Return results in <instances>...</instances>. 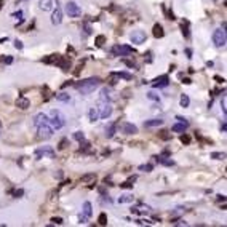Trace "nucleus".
<instances>
[{"instance_id": "obj_9", "label": "nucleus", "mask_w": 227, "mask_h": 227, "mask_svg": "<svg viewBox=\"0 0 227 227\" xmlns=\"http://www.w3.org/2000/svg\"><path fill=\"white\" fill-rule=\"evenodd\" d=\"M99 109V117L101 118H109L112 115V106L110 102H101V107Z\"/></svg>"}, {"instance_id": "obj_14", "label": "nucleus", "mask_w": 227, "mask_h": 227, "mask_svg": "<svg viewBox=\"0 0 227 227\" xmlns=\"http://www.w3.org/2000/svg\"><path fill=\"white\" fill-rule=\"evenodd\" d=\"M122 130L125 134H136L138 133V126L133 125V123H123L122 125Z\"/></svg>"}, {"instance_id": "obj_15", "label": "nucleus", "mask_w": 227, "mask_h": 227, "mask_svg": "<svg viewBox=\"0 0 227 227\" xmlns=\"http://www.w3.org/2000/svg\"><path fill=\"white\" fill-rule=\"evenodd\" d=\"M16 106L19 109H27L31 106V101L27 98H24V96H19L18 99H16Z\"/></svg>"}, {"instance_id": "obj_12", "label": "nucleus", "mask_w": 227, "mask_h": 227, "mask_svg": "<svg viewBox=\"0 0 227 227\" xmlns=\"http://www.w3.org/2000/svg\"><path fill=\"white\" fill-rule=\"evenodd\" d=\"M43 123H48V115L43 114V112H40L34 117V125L39 126V125H43Z\"/></svg>"}, {"instance_id": "obj_11", "label": "nucleus", "mask_w": 227, "mask_h": 227, "mask_svg": "<svg viewBox=\"0 0 227 227\" xmlns=\"http://www.w3.org/2000/svg\"><path fill=\"white\" fill-rule=\"evenodd\" d=\"M61 21H62V11H61L59 6H56V10L53 11V15H51V23L54 26H58V24H61Z\"/></svg>"}, {"instance_id": "obj_44", "label": "nucleus", "mask_w": 227, "mask_h": 227, "mask_svg": "<svg viewBox=\"0 0 227 227\" xmlns=\"http://www.w3.org/2000/svg\"><path fill=\"white\" fill-rule=\"evenodd\" d=\"M51 222H54V224H62V219H61V218H53Z\"/></svg>"}, {"instance_id": "obj_7", "label": "nucleus", "mask_w": 227, "mask_h": 227, "mask_svg": "<svg viewBox=\"0 0 227 227\" xmlns=\"http://www.w3.org/2000/svg\"><path fill=\"white\" fill-rule=\"evenodd\" d=\"M134 51V50L128 45H115L112 48V53L115 54V56H128Z\"/></svg>"}, {"instance_id": "obj_46", "label": "nucleus", "mask_w": 227, "mask_h": 227, "mask_svg": "<svg viewBox=\"0 0 227 227\" xmlns=\"http://www.w3.org/2000/svg\"><path fill=\"white\" fill-rule=\"evenodd\" d=\"M176 118H178V120H179V122H181V123H186V125H189V122H187V120H186V118H182V117H179V115H178V117H176Z\"/></svg>"}, {"instance_id": "obj_6", "label": "nucleus", "mask_w": 227, "mask_h": 227, "mask_svg": "<svg viewBox=\"0 0 227 227\" xmlns=\"http://www.w3.org/2000/svg\"><path fill=\"white\" fill-rule=\"evenodd\" d=\"M39 138L40 139H50L53 136V128L50 126L48 123H43V125H39Z\"/></svg>"}, {"instance_id": "obj_50", "label": "nucleus", "mask_w": 227, "mask_h": 227, "mask_svg": "<svg viewBox=\"0 0 227 227\" xmlns=\"http://www.w3.org/2000/svg\"><path fill=\"white\" fill-rule=\"evenodd\" d=\"M186 54H187V58H192V50L187 48V50H186Z\"/></svg>"}, {"instance_id": "obj_25", "label": "nucleus", "mask_w": 227, "mask_h": 227, "mask_svg": "<svg viewBox=\"0 0 227 227\" xmlns=\"http://www.w3.org/2000/svg\"><path fill=\"white\" fill-rule=\"evenodd\" d=\"M95 179H96V176H95L93 173H88V174H83L80 181H82L83 184H90V182H93Z\"/></svg>"}, {"instance_id": "obj_19", "label": "nucleus", "mask_w": 227, "mask_h": 227, "mask_svg": "<svg viewBox=\"0 0 227 227\" xmlns=\"http://www.w3.org/2000/svg\"><path fill=\"white\" fill-rule=\"evenodd\" d=\"M160 125H163L162 118H152V120H147V122L144 123L146 128H154V126H160Z\"/></svg>"}, {"instance_id": "obj_21", "label": "nucleus", "mask_w": 227, "mask_h": 227, "mask_svg": "<svg viewBox=\"0 0 227 227\" xmlns=\"http://www.w3.org/2000/svg\"><path fill=\"white\" fill-rule=\"evenodd\" d=\"M152 34H154L155 39H162L163 35H165V32H163V27H162L160 24H155V26H154V32H152Z\"/></svg>"}, {"instance_id": "obj_33", "label": "nucleus", "mask_w": 227, "mask_h": 227, "mask_svg": "<svg viewBox=\"0 0 227 227\" xmlns=\"http://www.w3.org/2000/svg\"><path fill=\"white\" fill-rule=\"evenodd\" d=\"M104 42H106V37H104V35H98V37H96V45H98V47H102Z\"/></svg>"}, {"instance_id": "obj_49", "label": "nucleus", "mask_w": 227, "mask_h": 227, "mask_svg": "<svg viewBox=\"0 0 227 227\" xmlns=\"http://www.w3.org/2000/svg\"><path fill=\"white\" fill-rule=\"evenodd\" d=\"M85 32H87V34H88V35H90V34H91V27H90V26H88V24H85Z\"/></svg>"}, {"instance_id": "obj_24", "label": "nucleus", "mask_w": 227, "mask_h": 227, "mask_svg": "<svg viewBox=\"0 0 227 227\" xmlns=\"http://www.w3.org/2000/svg\"><path fill=\"white\" fill-rule=\"evenodd\" d=\"M187 126L189 125H186V123H176V125L171 126V131H174V133H184Z\"/></svg>"}, {"instance_id": "obj_47", "label": "nucleus", "mask_w": 227, "mask_h": 227, "mask_svg": "<svg viewBox=\"0 0 227 227\" xmlns=\"http://www.w3.org/2000/svg\"><path fill=\"white\" fill-rule=\"evenodd\" d=\"M221 106H222V112L225 114V112H227V109H225V98H222V102H221Z\"/></svg>"}, {"instance_id": "obj_39", "label": "nucleus", "mask_w": 227, "mask_h": 227, "mask_svg": "<svg viewBox=\"0 0 227 227\" xmlns=\"http://www.w3.org/2000/svg\"><path fill=\"white\" fill-rule=\"evenodd\" d=\"M88 219H90V218H87L85 214H80V216H79V221H80V224H87V222H88Z\"/></svg>"}, {"instance_id": "obj_40", "label": "nucleus", "mask_w": 227, "mask_h": 227, "mask_svg": "<svg viewBox=\"0 0 227 227\" xmlns=\"http://www.w3.org/2000/svg\"><path fill=\"white\" fill-rule=\"evenodd\" d=\"M15 48L16 50H23V42H21V40H15Z\"/></svg>"}, {"instance_id": "obj_13", "label": "nucleus", "mask_w": 227, "mask_h": 227, "mask_svg": "<svg viewBox=\"0 0 227 227\" xmlns=\"http://www.w3.org/2000/svg\"><path fill=\"white\" fill-rule=\"evenodd\" d=\"M154 158H155V162H157V163H160V165H165V166H173V165H174V162H173L171 158L165 157V155H157V157H154Z\"/></svg>"}, {"instance_id": "obj_34", "label": "nucleus", "mask_w": 227, "mask_h": 227, "mask_svg": "<svg viewBox=\"0 0 227 227\" xmlns=\"http://www.w3.org/2000/svg\"><path fill=\"white\" fill-rule=\"evenodd\" d=\"M147 98H149V99H152V101H160V96H158V95H155L154 91L147 93Z\"/></svg>"}, {"instance_id": "obj_38", "label": "nucleus", "mask_w": 227, "mask_h": 227, "mask_svg": "<svg viewBox=\"0 0 227 227\" xmlns=\"http://www.w3.org/2000/svg\"><path fill=\"white\" fill-rule=\"evenodd\" d=\"M181 143L189 144V143H190V136H187V134H182V136H181Z\"/></svg>"}, {"instance_id": "obj_32", "label": "nucleus", "mask_w": 227, "mask_h": 227, "mask_svg": "<svg viewBox=\"0 0 227 227\" xmlns=\"http://www.w3.org/2000/svg\"><path fill=\"white\" fill-rule=\"evenodd\" d=\"M74 139H77V141L80 143V141L85 139V134H83L82 131H75V133H74Z\"/></svg>"}, {"instance_id": "obj_18", "label": "nucleus", "mask_w": 227, "mask_h": 227, "mask_svg": "<svg viewBox=\"0 0 227 227\" xmlns=\"http://www.w3.org/2000/svg\"><path fill=\"white\" fill-rule=\"evenodd\" d=\"M115 131H117V123H110L107 125V128H106V138L110 139L115 136Z\"/></svg>"}, {"instance_id": "obj_31", "label": "nucleus", "mask_w": 227, "mask_h": 227, "mask_svg": "<svg viewBox=\"0 0 227 227\" xmlns=\"http://www.w3.org/2000/svg\"><path fill=\"white\" fill-rule=\"evenodd\" d=\"M98 222L101 225H106V224H107V214H106V213H101L99 218H98Z\"/></svg>"}, {"instance_id": "obj_56", "label": "nucleus", "mask_w": 227, "mask_h": 227, "mask_svg": "<svg viewBox=\"0 0 227 227\" xmlns=\"http://www.w3.org/2000/svg\"><path fill=\"white\" fill-rule=\"evenodd\" d=\"M2 5H3V0H0V10H2Z\"/></svg>"}, {"instance_id": "obj_29", "label": "nucleus", "mask_w": 227, "mask_h": 227, "mask_svg": "<svg viewBox=\"0 0 227 227\" xmlns=\"http://www.w3.org/2000/svg\"><path fill=\"white\" fill-rule=\"evenodd\" d=\"M211 158H214V160H224L225 158V154L224 152H213L211 154Z\"/></svg>"}, {"instance_id": "obj_36", "label": "nucleus", "mask_w": 227, "mask_h": 227, "mask_svg": "<svg viewBox=\"0 0 227 227\" xmlns=\"http://www.w3.org/2000/svg\"><path fill=\"white\" fill-rule=\"evenodd\" d=\"M120 187L122 189H133V184H131V181H125L123 184H120Z\"/></svg>"}, {"instance_id": "obj_55", "label": "nucleus", "mask_w": 227, "mask_h": 227, "mask_svg": "<svg viewBox=\"0 0 227 227\" xmlns=\"http://www.w3.org/2000/svg\"><path fill=\"white\" fill-rule=\"evenodd\" d=\"M15 195H16V197H19V195H23V190H18V192H15Z\"/></svg>"}, {"instance_id": "obj_53", "label": "nucleus", "mask_w": 227, "mask_h": 227, "mask_svg": "<svg viewBox=\"0 0 227 227\" xmlns=\"http://www.w3.org/2000/svg\"><path fill=\"white\" fill-rule=\"evenodd\" d=\"M184 83H186V85H190V83H192V80H190V79H184Z\"/></svg>"}, {"instance_id": "obj_10", "label": "nucleus", "mask_w": 227, "mask_h": 227, "mask_svg": "<svg viewBox=\"0 0 227 227\" xmlns=\"http://www.w3.org/2000/svg\"><path fill=\"white\" fill-rule=\"evenodd\" d=\"M169 85V79L168 75H162V77H157L154 82H152V87L154 88H165Z\"/></svg>"}, {"instance_id": "obj_4", "label": "nucleus", "mask_w": 227, "mask_h": 227, "mask_svg": "<svg viewBox=\"0 0 227 227\" xmlns=\"http://www.w3.org/2000/svg\"><path fill=\"white\" fill-rule=\"evenodd\" d=\"M213 42H214V45H216L218 48L225 47V42H227L225 31H222V29H216L214 32H213Z\"/></svg>"}, {"instance_id": "obj_42", "label": "nucleus", "mask_w": 227, "mask_h": 227, "mask_svg": "<svg viewBox=\"0 0 227 227\" xmlns=\"http://www.w3.org/2000/svg\"><path fill=\"white\" fill-rule=\"evenodd\" d=\"M2 61L5 62V64H11V62H13V58H11V56H5Z\"/></svg>"}, {"instance_id": "obj_52", "label": "nucleus", "mask_w": 227, "mask_h": 227, "mask_svg": "<svg viewBox=\"0 0 227 227\" xmlns=\"http://www.w3.org/2000/svg\"><path fill=\"white\" fill-rule=\"evenodd\" d=\"M225 130H227V125H225V122H224V123L221 125V131H222V133H225Z\"/></svg>"}, {"instance_id": "obj_20", "label": "nucleus", "mask_w": 227, "mask_h": 227, "mask_svg": "<svg viewBox=\"0 0 227 227\" xmlns=\"http://www.w3.org/2000/svg\"><path fill=\"white\" fill-rule=\"evenodd\" d=\"M82 214H85L87 218H91V214H93V207H91V203H90V202H85V203H83Z\"/></svg>"}, {"instance_id": "obj_51", "label": "nucleus", "mask_w": 227, "mask_h": 227, "mask_svg": "<svg viewBox=\"0 0 227 227\" xmlns=\"http://www.w3.org/2000/svg\"><path fill=\"white\" fill-rule=\"evenodd\" d=\"M174 225H187L186 221H178V222H174Z\"/></svg>"}, {"instance_id": "obj_43", "label": "nucleus", "mask_w": 227, "mask_h": 227, "mask_svg": "<svg viewBox=\"0 0 227 227\" xmlns=\"http://www.w3.org/2000/svg\"><path fill=\"white\" fill-rule=\"evenodd\" d=\"M160 138H162V139H169L168 131H162V133H160Z\"/></svg>"}, {"instance_id": "obj_28", "label": "nucleus", "mask_w": 227, "mask_h": 227, "mask_svg": "<svg viewBox=\"0 0 227 227\" xmlns=\"http://www.w3.org/2000/svg\"><path fill=\"white\" fill-rule=\"evenodd\" d=\"M115 75L118 77V79H125V80H131L133 79V75L128 74V72H117Z\"/></svg>"}, {"instance_id": "obj_37", "label": "nucleus", "mask_w": 227, "mask_h": 227, "mask_svg": "<svg viewBox=\"0 0 227 227\" xmlns=\"http://www.w3.org/2000/svg\"><path fill=\"white\" fill-rule=\"evenodd\" d=\"M139 169H141V171H152V165H141L139 166Z\"/></svg>"}, {"instance_id": "obj_5", "label": "nucleus", "mask_w": 227, "mask_h": 227, "mask_svg": "<svg viewBox=\"0 0 227 227\" xmlns=\"http://www.w3.org/2000/svg\"><path fill=\"white\" fill-rule=\"evenodd\" d=\"M66 13L70 18H79L82 15V10H80V6L77 5L75 2H67L66 3Z\"/></svg>"}, {"instance_id": "obj_58", "label": "nucleus", "mask_w": 227, "mask_h": 227, "mask_svg": "<svg viewBox=\"0 0 227 227\" xmlns=\"http://www.w3.org/2000/svg\"><path fill=\"white\" fill-rule=\"evenodd\" d=\"M0 126H2V123H0Z\"/></svg>"}, {"instance_id": "obj_35", "label": "nucleus", "mask_w": 227, "mask_h": 227, "mask_svg": "<svg viewBox=\"0 0 227 227\" xmlns=\"http://www.w3.org/2000/svg\"><path fill=\"white\" fill-rule=\"evenodd\" d=\"M67 147V139L64 138V139H61V143H59V146H58V149L59 151H64V149Z\"/></svg>"}, {"instance_id": "obj_26", "label": "nucleus", "mask_w": 227, "mask_h": 227, "mask_svg": "<svg viewBox=\"0 0 227 227\" xmlns=\"http://www.w3.org/2000/svg\"><path fill=\"white\" fill-rule=\"evenodd\" d=\"M58 59H59V56L58 54H50V56H47V58H43V62H47V64H51V62H58Z\"/></svg>"}, {"instance_id": "obj_41", "label": "nucleus", "mask_w": 227, "mask_h": 227, "mask_svg": "<svg viewBox=\"0 0 227 227\" xmlns=\"http://www.w3.org/2000/svg\"><path fill=\"white\" fill-rule=\"evenodd\" d=\"M13 18H19V19H23V11H21V10L15 11V13H13Z\"/></svg>"}, {"instance_id": "obj_54", "label": "nucleus", "mask_w": 227, "mask_h": 227, "mask_svg": "<svg viewBox=\"0 0 227 227\" xmlns=\"http://www.w3.org/2000/svg\"><path fill=\"white\" fill-rule=\"evenodd\" d=\"M54 176H56V178H58V179H59V178H62V173H61V171H58V173H56Z\"/></svg>"}, {"instance_id": "obj_27", "label": "nucleus", "mask_w": 227, "mask_h": 227, "mask_svg": "<svg viewBox=\"0 0 227 227\" xmlns=\"http://www.w3.org/2000/svg\"><path fill=\"white\" fill-rule=\"evenodd\" d=\"M179 104H181V107H189V104H190V99H189V96H187V95H181Z\"/></svg>"}, {"instance_id": "obj_23", "label": "nucleus", "mask_w": 227, "mask_h": 227, "mask_svg": "<svg viewBox=\"0 0 227 227\" xmlns=\"http://www.w3.org/2000/svg\"><path fill=\"white\" fill-rule=\"evenodd\" d=\"M54 98H56V101H61V102H69L70 101V95H67V93H58V95H54Z\"/></svg>"}, {"instance_id": "obj_2", "label": "nucleus", "mask_w": 227, "mask_h": 227, "mask_svg": "<svg viewBox=\"0 0 227 227\" xmlns=\"http://www.w3.org/2000/svg\"><path fill=\"white\" fill-rule=\"evenodd\" d=\"M48 122H50V126H51L53 130H59V128H62V126H64L66 118H64V115H62L59 110H54V109H53L51 112H50Z\"/></svg>"}, {"instance_id": "obj_8", "label": "nucleus", "mask_w": 227, "mask_h": 227, "mask_svg": "<svg viewBox=\"0 0 227 227\" xmlns=\"http://www.w3.org/2000/svg\"><path fill=\"white\" fill-rule=\"evenodd\" d=\"M146 32L144 31H133L131 34H130V40L133 42V43H136V45H141V43H144L146 42Z\"/></svg>"}, {"instance_id": "obj_45", "label": "nucleus", "mask_w": 227, "mask_h": 227, "mask_svg": "<svg viewBox=\"0 0 227 227\" xmlns=\"http://www.w3.org/2000/svg\"><path fill=\"white\" fill-rule=\"evenodd\" d=\"M115 79H117V75H115V74H112V77H110V85H115V83H117Z\"/></svg>"}, {"instance_id": "obj_17", "label": "nucleus", "mask_w": 227, "mask_h": 227, "mask_svg": "<svg viewBox=\"0 0 227 227\" xmlns=\"http://www.w3.org/2000/svg\"><path fill=\"white\" fill-rule=\"evenodd\" d=\"M39 6L42 11H50L53 8V2L51 0H39Z\"/></svg>"}, {"instance_id": "obj_57", "label": "nucleus", "mask_w": 227, "mask_h": 227, "mask_svg": "<svg viewBox=\"0 0 227 227\" xmlns=\"http://www.w3.org/2000/svg\"><path fill=\"white\" fill-rule=\"evenodd\" d=\"M21 2H24V0H16V3H21Z\"/></svg>"}, {"instance_id": "obj_16", "label": "nucleus", "mask_w": 227, "mask_h": 227, "mask_svg": "<svg viewBox=\"0 0 227 227\" xmlns=\"http://www.w3.org/2000/svg\"><path fill=\"white\" fill-rule=\"evenodd\" d=\"M110 99H112V96H110V90H107V88L101 90V95H99V101H101V102H110Z\"/></svg>"}, {"instance_id": "obj_1", "label": "nucleus", "mask_w": 227, "mask_h": 227, "mask_svg": "<svg viewBox=\"0 0 227 227\" xmlns=\"http://www.w3.org/2000/svg\"><path fill=\"white\" fill-rule=\"evenodd\" d=\"M99 85H101V79L99 77H90V79H85L79 83H75V88L82 95H90V93H93Z\"/></svg>"}, {"instance_id": "obj_3", "label": "nucleus", "mask_w": 227, "mask_h": 227, "mask_svg": "<svg viewBox=\"0 0 227 227\" xmlns=\"http://www.w3.org/2000/svg\"><path fill=\"white\" fill-rule=\"evenodd\" d=\"M54 158L56 157V152L53 151L51 147H48V146H43V147H40L35 151V158L40 160V158Z\"/></svg>"}, {"instance_id": "obj_30", "label": "nucleus", "mask_w": 227, "mask_h": 227, "mask_svg": "<svg viewBox=\"0 0 227 227\" xmlns=\"http://www.w3.org/2000/svg\"><path fill=\"white\" fill-rule=\"evenodd\" d=\"M133 202V195H122L118 198V203H130Z\"/></svg>"}, {"instance_id": "obj_48", "label": "nucleus", "mask_w": 227, "mask_h": 227, "mask_svg": "<svg viewBox=\"0 0 227 227\" xmlns=\"http://www.w3.org/2000/svg\"><path fill=\"white\" fill-rule=\"evenodd\" d=\"M123 62H125V64L128 66V67H133V69H134V64H133L131 61H126V59H123Z\"/></svg>"}, {"instance_id": "obj_22", "label": "nucleus", "mask_w": 227, "mask_h": 227, "mask_svg": "<svg viewBox=\"0 0 227 227\" xmlns=\"http://www.w3.org/2000/svg\"><path fill=\"white\" fill-rule=\"evenodd\" d=\"M88 117H90V122H96V120L99 118V110H98V107H91L90 112H88Z\"/></svg>"}]
</instances>
